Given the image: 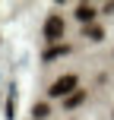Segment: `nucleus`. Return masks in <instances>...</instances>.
<instances>
[{
    "mask_svg": "<svg viewBox=\"0 0 114 120\" xmlns=\"http://www.w3.org/2000/svg\"><path fill=\"white\" fill-rule=\"evenodd\" d=\"M76 85H79V79L73 76V73H67V76H60L57 82L51 85V98H63V95L70 98L73 92H76Z\"/></svg>",
    "mask_w": 114,
    "mask_h": 120,
    "instance_id": "obj_1",
    "label": "nucleus"
},
{
    "mask_svg": "<svg viewBox=\"0 0 114 120\" xmlns=\"http://www.w3.org/2000/svg\"><path fill=\"white\" fill-rule=\"evenodd\" d=\"M60 35H63V19H60V16H51L48 22H44V38H48V41H57Z\"/></svg>",
    "mask_w": 114,
    "mask_h": 120,
    "instance_id": "obj_2",
    "label": "nucleus"
},
{
    "mask_svg": "<svg viewBox=\"0 0 114 120\" xmlns=\"http://www.w3.org/2000/svg\"><path fill=\"white\" fill-rule=\"evenodd\" d=\"M76 19L79 22H92V19H95V6L92 3H79L76 6Z\"/></svg>",
    "mask_w": 114,
    "mask_h": 120,
    "instance_id": "obj_3",
    "label": "nucleus"
},
{
    "mask_svg": "<svg viewBox=\"0 0 114 120\" xmlns=\"http://www.w3.org/2000/svg\"><path fill=\"white\" fill-rule=\"evenodd\" d=\"M86 101V92H73L70 98H63V108H76V104Z\"/></svg>",
    "mask_w": 114,
    "mask_h": 120,
    "instance_id": "obj_4",
    "label": "nucleus"
},
{
    "mask_svg": "<svg viewBox=\"0 0 114 120\" xmlns=\"http://www.w3.org/2000/svg\"><path fill=\"white\" fill-rule=\"evenodd\" d=\"M67 51H70L67 44H54L51 51H44V60H54V57H60V54H67Z\"/></svg>",
    "mask_w": 114,
    "mask_h": 120,
    "instance_id": "obj_5",
    "label": "nucleus"
},
{
    "mask_svg": "<svg viewBox=\"0 0 114 120\" xmlns=\"http://www.w3.org/2000/svg\"><path fill=\"white\" fill-rule=\"evenodd\" d=\"M86 35L95 38V41H102V38H105V29H102V25H86Z\"/></svg>",
    "mask_w": 114,
    "mask_h": 120,
    "instance_id": "obj_6",
    "label": "nucleus"
},
{
    "mask_svg": "<svg viewBox=\"0 0 114 120\" xmlns=\"http://www.w3.org/2000/svg\"><path fill=\"white\" fill-rule=\"evenodd\" d=\"M48 111H51L48 104H35V117H38V120H41V117H48Z\"/></svg>",
    "mask_w": 114,
    "mask_h": 120,
    "instance_id": "obj_7",
    "label": "nucleus"
}]
</instances>
